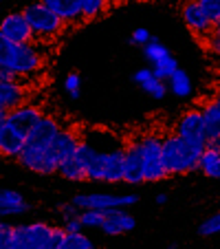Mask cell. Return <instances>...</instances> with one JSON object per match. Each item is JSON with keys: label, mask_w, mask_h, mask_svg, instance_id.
<instances>
[{"label": "cell", "mask_w": 220, "mask_h": 249, "mask_svg": "<svg viewBox=\"0 0 220 249\" xmlns=\"http://www.w3.org/2000/svg\"><path fill=\"white\" fill-rule=\"evenodd\" d=\"M218 97H220V93H218Z\"/></svg>", "instance_id": "b9f144b4"}, {"label": "cell", "mask_w": 220, "mask_h": 249, "mask_svg": "<svg viewBox=\"0 0 220 249\" xmlns=\"http://www.w3.org/2000/svg\"><path fill=\"white\" fill-rule=\"evenodd\" d=\"M22 14H24V18H27L35 40L38 38L51 40V38H55V36H60L62 29H64V22H62L44 2H31V5H27L22 9Z\"/></svg>", "instance_id": "8992f818"}, {"label": "cell", "mask_w": 220, "mask_h": 249, "mask_svg": "<svg viewBox=\"0 0 220 249\" xmlns=\"http://www.w3.org/2000/svg\"><path fill=\"white\" fill-rule=\"evenodd\" d=\"M181 16H183V22L187 24V29L192 33H196L198 38H209L211 33H214L216 27L207 18L205 11H203L201 2H185L181 9Z\"/></svg>", "instance_id": "8fae6325"}, {"label": "cell", "mask_w": 220, "mask_h": 249, "mask_svg": "<svg viewBox=\"0 0 220 249\" xmlns=\"http://www.w3.org/2000/svg\"><path fill=\"white\" fill-rule=\"evenodd\" d=\"M174 135H178L181 139L196 143V146L207 148V132H205V119H203L201 108H189L178 117V122L174 124Z\"/></svg>", "instance_id": "ba28073f"}, {"label": "cell", "mask_w": 220, "mask_h": 249, "mask_svg": "<svg viewBox=\"0 0 220 249\" xmlns=\"http://www.w3.org/2000/svg\"><path fill=\"white\" fill-rule=\"evenodd\" d=\"M42 64L44 55L35 44H16L0 36V69L14 73L20 80L38 73Z\"/></svg>", "instance_id": "6da1fadb"}, {"label": "cell", "mask_w": 220, "mask_h": 249, "mask_svg": "<svg viewBox=\"0 0 220 249\" xmlns=\"http://www.w3.org/2000/svg\"><path fill=\"white\" fill-rule=\"evenodd\" d=\"M203 110V119H205V132H207V141L211 137L220 135V97H211L207 104L201 106Z\"/></svg>", "instance_id": "ac0fdd59"}, {"label": "cell", "mask_w": 220, "mask_h": 249, "mask_svg": "<svg viewBox=\"0 0 220 249\" xmlns=\"http://www.w3.org/2000/svg\"><path fill=\"white\" fill-rule=\"evenodd\" d=\"M0 11H2V2H0Z\"/></svg>", "instance_id": "60d3db41"}, {"label": "cell", "mask_w": 220, "mask_h": 249, "mask_svg": "<svg viewBox=\"0 0 220 249\" xmlns=\"http://www.w3.org/2000/svg\"><path fill=\"white\" fill-rule=\"evenodd\" d=\"M207 44H209V51L214 53L216 57H220V27L214 29V33L207 38Z\"/></svg>", "instance_id": "e575fe53"}, {"label": "cell", "mask_w": 220, "mask_h": 249, "mask_svg": "<svg viewBox=\"0 0 220 249\" xmlns=\"http://www.w3.org/2000/svg\"><path fill=\"white\" fill-rule=\"evenodd\" d=\"M53 225L44 221H33V223H20L14 227V245L11 249H40L44 240L51 236Z\"/></svg>", "instance_id": "52a82bcc"}, {"label": "cell", "mask_w": 220, "mask_h": 249, "mask_svg": "<svg viewBox=\"0 0 220 249\" xmlns=\"http://www.w3.org/2000/svg\"><path fill=\"white\" fill-rule=\"evenodd\" d=\"M29 99V90L24 89V84H20L18 80L0 82V110L11 113V110L20 108Z\"/></svg>", "instance_id": "5bb4252c"}, {"label": "cell", "mask_w": 220, "mask_h": 249, "mask_svg": "<svg viewBox=\"0 0 220 249\" xmlns=\"http://www.w3.org/2000/svg\"><path fill=\"white\" fill-rule=\"evenodd\" d=\"M80 223L84 230H102V223H103V212H82L80 214Z\"/></svg>", "instance_id": "484cf974"}, {"label": "cell", "mask_w": 220, "mask_h": 249, "mask_svg": "<svg viewBox=\"0 0 220 249\" xmlns=\"http://www.w3.org/2000/svg\"><path fill=\"white\" fill-rule=\"evenodd\" d=\"M60 249H97L88 234L80 231V234H66L62 240Z\"/></svg>", "instance_id": "7402d4cb"}, {"label": "cell", "mask_w": 220, "mask_h": 249, "mask_svg": "<svg viewBox=\"0 0 220 249\" xmlns=\"http://www.w3.org/2000/svg\"><path fill=\"white\" fill-rule=\"evenodd\" d=\"M27 137L22 130H18L16 126H11L9 122L5 119V126L0 130V157L5 159H16L22 155L24 143H27Z\"/></svg>", "instance_id": "7c38bea8"}, {"label": "cell", "mask_w": 220, "mask_h": 249, "mask_svg": "<svg viewBox=\"0 0 220 249\" xmlns=\"http://www.w3.org/2000/svg\"><path fill=\"white\" fill-rule=\"evenodd\" d=\"M64 236H66L64 227H53L51 236L44 240V245H42L40 249H60V245H62V240H64Z\"/></svg>", "instance_id": "4dcf8cb0"}, {"label": "cell", "mask_w": 220, "mask_h": 249, "mask_svg": "<svg viewBox=\"0 0 220 249\" xmlns=\"http://www.w3.org/2000/svg\"><path fill=\"white\" fill-rule=\"evenodd\" d=\"M214 179L220 181V161H218V168H216V174H214Z\"/></svg>", "instance_id": "ab89813d"}, {"label": "cell", "mask_w": 220, "mask_h": 249, "mask_svg": "<svg viewBox=\"0 0 220 249\" xmlns=\"http://www.w3.org/2000/svg\"><path fill=\"white\" fill-rule=\"evenodd\" d=\"M168 86H169V93H174L176 97H181V99H185V97L192 95V80H189V75L183 69H178L176 73L169 77Z\"/></svg>", "instance_id": "ffe728a7"}, {"label": "cell", "mask_w": 220, "mask_h": 249, "mask_svg": "<svg viewBox=\"0 0 220 249\" xmlns=\"http://www.w3.org/2000/svg\"><path fill=\"white\" fill-rule=\"evenodd\" d=\"M205 146H196L181 139L178 135L163 137V163L168 174H187L198 170Z\"/></svg>", "instance_id": "7a4b0ae2"}, {"label": "cell", "mask_w": 220, "mask_h": 249, "mask_svg": "<svg viewBox=\"0 0 220 249\" xmlns=\"http://www.w3.org/2000/svg\"><path fill=\"white\" fill-rule=\"evenodd\" d=\"M57 174H60L64 181H70V183L88 181V172H86V168L75 159V157H70L68 161H64V163L60 165V170H57Z\"/></svg>", "instance_id": "d6986e66"}, {"label": "cell", "mask_w": 220, "mask_h": 249, "mask_svg": "<svg viewBox=\"0 0 220 249\" xmlns=\"http://www.w3.org/2000/svg\"><path fill=\"white\" fill-rule=\"evenodd\" d=\"M31 207H5L0 205V221H5V218H11V216H22Z\"/></svg>", "instance_id": "836d02e7"}, {"label": "cell", "mask_w": 220, "mask_h": 249, "mask_svg": "<svg viewBox=\"0 0 220 249\" xmlns=\"http://www.w3.org/2000/svg\"><path fill=\"white\" fill-rule=\"evenodd\" d=\"M62 227H64L66 234H80V231H84V227H82L80 218H73V221H66L62 223Z\"/></svg>", "instance_id": "d590c367"}, {"label": "cell", "mask_w": 220, "mask_h": 249, "mask_svg": "<svg viewBox=\"0 0 220 249\" xmlns=\"http://www.w3.org/2000/svg\"><path fill=\"white\" fill-rule=\"evenodd\" d=\"M57 212H60V216H62V223H66V221H73V218H80V214L82 212L77 210L73 203H62V205H57Z\"/></svg>", "instance_id": "1f68e13d"}, {"label": "cell", "mask_w": 220, "mask_h": 249, "mask_svg": "<svg viewBox=\"0 0 220 249\" xmlns=\"http://www.w3.org/2000/svg\"><path fill=\"white\" fill-rule=\"evenodd\" d=\"M14 227L11 223L0 221V249H11L14 245Z\"/></svg>", "instance_id": "f546056e"}, {"label": "cell", "mask_w": 220, "mask_h": 249, "mask_svg": "<svg viewBox=\"0 0 220 249\" xmlns=\"http://www.w3.org/2000/svg\"><path fill=\"white\" fill-rule=\"evenodd\" d=\"M218 27H220V24H218Z\"/></svg>", "instance_id": "7bdbcfd3"}, {"label": "cell", "mask_w": 220, "mask_h": 249, "mask_svg": "<svg viewBox=\"0 0 220 249\" xmlns=\"http://www.w3.org/2000/svg\"><path fill=\"white\" fill-rule=\"evenodd\" d=\"M64 90L68 93V97L77 99L82 93V77L80 73H68V75L64 77Z\"/></svg>", "instance_id": "83f0119b"}, {"label": "cell", "mask_w": 220, "mask_h": 249, "mask_svg": "<svg viewBox=\"0 0 220 249\" xmlns=\"http://www.w3.org/2000/svg\"><path fill=\"white\" fill-rule=\"evenodd\" d=\"M218 161H220V152L205 148V152H203V157H201V165H198V170H201L205 177L214 179L216 168H218Z\"/></svg>", "instance_id": "d4e9b609"}, {"label": "cell", "mask_w": 220, "mask_h": 249, "mask_svg": "<svg viewBox=\"0 0 220 249\" xmlns=\"http://www.w3.org/2000/svg\"><path fill=\"white\" fill-rule=\"evenodd\" d=\"M150 40H152L150 31H148V29H143V27L135 29V31H132V36H130V42L136 44V47H145V44L150 42Z\"/></svg>", "instance_id": "d6a6232c"}, {"label": "cell", "mask_w": 220, "mask_h": 249, "mask_svg": "<svg viewBox=\"0 0 220 249\" xmlns=\"http://www.w3.org/2000/svg\"><path fill=\"white\" fill-rule=\"evenodd\" d=\"M123 183L130 185H141L143 181V170H141V157H139V148L135 141H130L123 148Z\"/></svg>", "instance_id": "9a60e30c"}, {"label": "cell", "mask_w": 220, "mask_h": 249, "mask_svg": "<svg viewBox=\"0 0 220 249\" xmlns=\"http://www.w3.org/2000/svg\"><path fill=\"white\" fill-rule=\"evenodd\" d=\"M141 157V170H143V181H165L169 177L163 163V137L156 132H145L139 139H135Z\"/></svg>", "instance_id": "3957f363"}, {"label": "cell", "mask_w": 220, "mask_h": 249, "mask_svg": "<svg viewBox=\"0 0 220 249\" xmlns=\"http://www.w3.org/2000/svg\"><path fill=\"white\" fill-rule=\"evenodd\" d=\"M207 148H209V150H216V152H220V135L211 137V139L207 141Z\"/></svg>", "instance_id": "8d00e7d4"}, {"label": "cell", "mask_w": 220, "mask_h": 249, "mask_svg": "<svg viewBox=\"0 0 220 249\" xmlns=\"http://www.w3.org/2000/svg\"><path fill=\"white\" fill-rule=\"evenodd\" d=\"M136 227V218L128 210H110L103 212L102 231L106 236H123Z\"/></svg>", "instance_id": "4fadbf2b"}, {"label": "cell", "mask_w": 220, "mask_h": 249, "mask_svg": "<svg viewBox=\"0 0 220 249\" xmlns=\"http://www.w3.org/2000/svg\"><path fill=\"white\" fill-rule=\"evenodd\" d=\"M0 36L16 44L35 42V36H33V31H31V27H29L22 11H9V14H5L0 18Z\"/></svg>", "instance_id": "9c48e42d"}, {"label": "cell", "mask_w": 220, "mask_h": 249, "mask_svg": "<svg viewBox=\"0 0 220 249\" xmlns=\"http://www.w3.org/2000/svg\"><path fill=\"white\" fill-rule=\"evenodd\" d=\"M5 119H7V113L5 110H0V130H2V126H5Z\"/></svg>", "instance_id": "f35d334b"}, {"label": "cell", "mask_w": 220, "mask_h": 249, "mask_svg": "<svg viewBox=\"0 0 220 249\" xmlns=\"http://www.w3.org/2000/svg\"><path fill=\"white\" fill-rule=\"evenodd\" d=\"M70 203L80 212H110V210H128L136 205L139 196L136 194H108V192H90V194H75Z\"/></svg>", "instance_id": "5b68a950"}, {"label": "cell", "mask_w": 220, "mask_h": 249, "mask_svg": "<svg viewBox=\"0 0 220 249\" xmlns=\"http://www.w3.org/2000/svg\"><path fill=\"white\" fill-rule=\"evenodd\" d=\"M44 5L57 16L64 24H75L82 18V5L80 0H44Z\"/></svg>", "instance_id": "e0dca14e"}, {"label": "cell", "mask_w": 220, "mask_h": 249, "mask_svg": "<svg viewBox=\"0 0 220 249\" xmlns=\"http://www.w3.org/2000/svg\"><path fill=\"white\" fill-rule=\"evenodd\" d=\"M0 205L5 207H31V203L14 188H0Z\"/></svg>", "instance_id": "cb8c5ba5"}, {"label": "cell", "mask_w": 220, "mask_h": 249, "mask_svg": "<svg viewBox=\"0 0 220 249\" xmlns=\"http://www.w3.org/2000/svg\"><path fill=\"white\" fill-rule=\"evenodd\" d=\"M82 5V18L84 20H93L99 18L108 11V2L106 0H80Z\"/></svg>", "instance_id": "603a6c76"}, {"label": "cell", "mask_w": 220, "mask_h": 249, "mask_svg": "<svg viewBox=\"0 0 220 249\" xmlns=\"http://www.w3.org/2000/svg\"><path fill=\"white\" fill-rule=\"evenodd\" d=\"M198 234L201 236H218L220 234V212L214 216H207L205 221L198 227Z\"/></svg>", "instance_id": "4316f807"}, {"label": "cell", "mask_w": 220, "mask_h": 249, "mask_svg": "<svg viewBox=\"0 0 220 249\" xmlns=\"http://www.w3.org/2000/svg\"><path fill=\"white\" fill-rule=\"evenodd\" d=\"M156 203H159V205L168 203V194H156Z\"/></svg>", "instance_id": "74e56055"}, {"label": "cell", "mask_w": 220, "mask_h": 249, "mask_svg": "<svg viewBox=\"0 0 220 249\" xmlns=\"http://www.w3.org/2000/svg\"><path fill=\"white\" fill-rule=\"evenodd\" d=\"M203 7V11L207 14V18L211 20V24L214 27H218L220 24V0H198Z\"/></svg>", "instance_id": "f1b7e54d"}, {"label": "cell", "mask_w": 220, "mask_h": 249, "mask_svg": "<svg viewBox=\"0 0 220 249\" xmlns=\"http://www.w3.org/2000/svg\"><path fill=\"white\" fill-rule=\"evenodd\" d=\"M60 130H62L60 122H57L53 115L44 113L42 117L38 119V124L33 126V130L29 132L24 148H31V150H42V148H49L53 143V139L60 135Z\"/></svg>", "instance_id": "30bf717a"}, {"label": "cell", "mask_w": 220, "mask_h": 249, "mask_svg": "<svg viewBox=\"0 0 220 249\" xmlns=\"http://www.w3.org/2000/svg\"><path fill=\"white\" fill-rule=\"evenodd\" d=\"M123 148H95V159L88 165V181H95V183H123Z\"/></svg>", "instance_id": "277c9868"}, {"label": "cell", "mask_w": 220, "mask_h": 249, "mask_svg": "<svg viewBox=\"0 0 220 249\" xmlns=\"http://www.w3.org/2000/svg\"><path fill=\"white\" fill-rule=\"evenodd\" d=\"M132 80H135V84L139 86V89L143 90L148 97H152V99H163L165 95H168V84H165V82H161L159 77L152 73L150 66L139 69L135 75H132Z\"/></svg>", "instance_id": "2e32d148"}, {"label": "cell", "mask_w": 220, "mask_h": 249, "mask_svg": "<svg viewBox=\"0 0 220 249\" xmlns=\"http://www.w3.org/2000/svg\"><path fill=\"white\" fill-rule=\"evenodd\" d=\"M169 55H172V53H169V49L165 47L161 40H156V38H152L150 42L143 47V57L150 62V69H152V66H156L159 62H163L165 57H169Z\"/></svg>", "instance_id": "44dd1931"}]
</instances>
